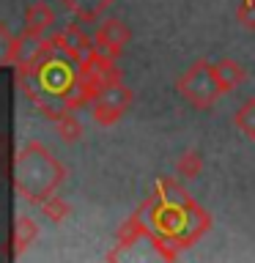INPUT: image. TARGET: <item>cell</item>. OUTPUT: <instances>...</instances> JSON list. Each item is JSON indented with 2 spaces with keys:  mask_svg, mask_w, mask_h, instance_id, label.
I'll use <instances>...</instances> for the list:
<instances>
[{
  "mask_svg": "<svg viewBox=\"0 0 255 263\" xmlns=\"http://www.w3.org/2000/svg\"><path fill=\"white\" fill-rule=\"evenodd\" d=\"M176 90H178V96L184 99L189 107H195V110H211L214 102L222 96V88H220V82H217V74H214V63H209V61H195V63L178 77Z\"/></svg>",
  "mask_w": 255,
  "mask_h": 263,
  "instance_id": "277c9868",
  "label": "cell"
},
{
  "mask_svg": "<svg viewBox=\"0 0 255 263\" xmlns=\"http://www.w3.org/2000/svg\"><path fill=\"white\" fill-rule=\"evenodd\" d=\"M162 197L151 209V225L162 238H170L178 247H189L203 230H209V214L192 203V197L181 192L176 181H159Z\"/></svg>",
  "mask_w": 255,
  "mask_h": 263,
  "instance_id": "7a4b0ae2",
  "label": "cell"
},
{
  "mask_svg": "<svg viewBox=\"0 0 255 263\" xmlns=\"http://www.w3.org/2000/svg\"><path fill=\"white\" fill-rule=\"evenodd\" d=\"M52 123H55V132H58V137H61L63 143H77V140L82 137V123H80L77 115H74V110L61 112Z\"/></svg>",
  "mask_w": 255,
  "mask_h": 263,
  "instance_id": "7c38bea8",
  "label": "cell"
},
{
  "mask_svg": "<svg viewBox=\"0 0 255 263\" xmlns=\"http://www.w3.org/2000/svg\"><path fill=\"white\" fill-rule=\"evenodd\" d=\"M132 104V90L118 80L104 82L102 88L96 90V96L90 99V118H94L96 126H113V123L121 121V115L129 110Z\"/></svg>",
  "mask_w": 255,
  "mask_h": 263,
  "instance_id": "5b68a950",
  "label": "cell"
},
{
  "mask_svg": "<svg viewBox=\"0 0 255 263\" xmlns=\"http://www.w3.org/2000/svg\"><path fill=\"white\" fill-rule=\"evenodd\" d=\"M69 203L66 200H61V197H47L44 203H41V214H44L47 219H52V222H63L66 217H69Z\"/></svg>",
  "mask_w": 255,
  "mask_h": 263,
  "instance_id": "9a60e30c",
  "label": "cell"
},
{
  "mask_svg": "<svg viewBox=\"0 0 255 263\" xmlns=\"http://www.w3.org/2000/svg\"><path fill=\"white\" fill-rule=\"evenodd\" d=\"M52 41H55V47L61 49V52H66L69 58H74L77 63H82V61H85V58L96 49V47H90V41H88L85 33L80 30V25H69V28H63Z\"/></svg>",
  "mask_w": 255,
  "mask_h": 263,
  "instance_id": "52a82bcc",
  "label": "cell"
},
{
  "mask_svg": "<svg viewBox=\"0 0 255 263\" xmlns=\"http://www.w3.org/2000/svg\"><path fill=\"white\" fill-rule=\"evenodd\" d=\"M55 11L49 3H30L25 8V33H33V36H47V30H52L55 25Z\"/></svg>",
  "mask_w": 255,
  "mask_h": 263,
  "instance_id": "ba28073f",
  "label": "cell"
},
{
  "mask_svg": "<svg viewBox=\"0 0 255 263\" xmlns=\"http://www.w3.org/2000/svg\"><path fill=\"white\" fill-rule=\"evenodd\" d=\"M201 173H203V156H201V151H195V148H189V151H184L176 159V176L178 178L195 181Z\"/></svg>",
  "mask_w": 255,
  "mask_h": 263,
  "instance_id": "4fadbf2b",
  "label": "cell"
},
{
  "mask_svg": "<svg viewBox=\"0 0 255 263\" xmlns=\"http://www.w3.org/2000/svg\"><path fill=\"white\" fill-rule=\"evenodd\" d=\"M39 236V225L30 217H16V230H14V244H16V255H22L28 247L36 241Z\"/></svg>",
  "mask_w": 255,
  "mask_h": 263,
  "instance_id": "5bb4252c",
  "label": "cell"
},
{
  "mask_svg": "<svg viewBox=\"0 0 255 263\" xmlns=\"http://www.w3.org/2000/svg\"><path fill=\"white\" fill-rule=\"evenodd\" d=\"M14 47H16V36H11V30L0 22V69L14 63Z\"/></svg>",
  "mask_w": 255,
  "mask_h": 263,
  "instance_id": "2e32d148",
  "label": "cell"
},
{
  "mask_svg": "<svg viewBox=\"0 0 255 263\" xmlns=\"http://www.w3.org/2000/svg\"><path fill=\"white\" fill-rule=\"evenodd\" d=\"M214 74H217V82H220L222 93H228V90H236L244 82L247 69L239 61H233V58H222V61L214 63Z\"/></svg>",
  "mask_w": 255,
  "mask_h": 263,
  "instance_id": "9c48e42d",
  "label": "cell"
},
{
  "mask_svg": "<svg viewBox=\"0 0 255 263\" xmlns=\"http://www.w3.org/2000/svg\"><path fill=\"white\" fill-rule=\"evenodd\" d=\"M80 77H82V63H77L74 58L61 52L58 47L52 52H47L33 69L20 71L25 96L52 121L61 112H66L69 96L77 88Z\"/></svg>",
  "mask_w": 255,
  "mask_h": 263,
  "instance_id": "6da1fadb",
  "label": "cell"
},
{
  "mask_svg": "<svg viewBox=\"0 0 255 263\" xmlns=\"http://www.w3.org/2000/svg\"><path fill=\"white\" fill-rule=\"evenodd\" d=\"M66 178V167L49 154L47 145L36 143H25L16 151L14 159V186L28 203H44L47 197H52L58 192V186Z\"/></svg>",
  "mask_w": 255,
  "mask_h": 263,
  "instance_id": "3957f363",
  "label": "cell"
},
{
  "mask_svg": "<svg viewBox=\"0 0 255 263\" xmlns=\"http://www.w3.org/2000/svg\"><path fill=\"white\" fill-rule=\"evenodd\" d=\"M233 126L242 132L247 140H255V96L244 99L233 112Z\"/></svg>",
  "mask_w": 255,
  "mask_h": 263,
  "instance_id": "8fae6325",
  "label": "cell"
},
{
  "mask_svg": "<svg viewBox=\"0 0 255 263\" xmlns=\"http://www.w3.org/2000/svg\"><path fill=\"white\" fill-rule=\"evenodd\" d=\"M66 11H71L80 22H94L96 16H102L107 8L113 6V0H61Z\"/></svg>",
  "mask_w": 255,
  "mask_h": 263,
  "instance_id": "30bf717a",
  "label": "cell"
},
{
  "mask_svg": "<svg viewBox=\"0 0 255 263\" xmlns=\"http://www.w3.org/2000/svg\"><path fill=\"white\" fill-rule=\"evenodd\" d=\"M132 41V30L123 20H104L96 30V49L118 61L123 47Z\"/></svg>",
  "mask_w": 255,
  "mask_h": 263,
  "instance_id": "8992f818",
  "label": "cell"
},
{
  "mask_svg": "<svg viewBox=\"0 0 255 263\" xmlns=\"http://www.w3.org/2000/svg\"><path fill=\"white\" fill-rule=\"evenodd\" d=\"M236 22L244 30H255V0H244L236 11Z\"/></svg>",
  "mask_w": 255,
  "mask_h": 263,
  "instance_id": "e0dca14e",
  "label": "cell"
}]
</instances>
